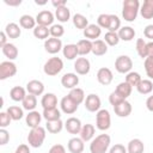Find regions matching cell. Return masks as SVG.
Instances as JSON below:
<instances>
[{"label": "cell", "instance_id": "1", "mask_svg": "<svg viewBox=\"0 0 153 153\" xmlns=\"http://www.w3.org/2000/svg\"><path fill=\"white\" fill-rule=\"evenodd\" d=\"M140 12V2L139 0H124L122 6V17L126 22L131 23L136 19Z\"/></svg>", "mask_w": 153, "mask_h": 153}, {"label": "cell", "instance_id": "2", "mask_svg": "<svg viewBox=\"0 0 153 153\" xmlns=\"http://www.w3.org/2000/svg\"><path fill=\"white\" fill-rule=\"evenodd\" d=\"M111 143V137L108 134L97 135L90 143V153H106Z\"/></svg>", "mask_w": 153, "mask_h": 153}, {"label": "cell", "instance_id": "3", "mask_svg": "<svg viewBox=\"0 0 153 153\" xmlns=\"http://www.w3.org/2000/svg\"><path fill=\"white\" fill-rule=\"evenodd\" d=\"M45 128L43 127H36V128H32L27 135V142H29V146L33 147V148H38L43 145L44 140H45V136H47V133H45Z\"/></svg>", "mask_w": 153, "mask_h": 153}, {"label": "cell", "instance_id": "4", "mask_svg": "<svg viewBox=\"0 0 153 153\" xmlns=\"http://www.w3.org/2000/svg\"><path fill=\"white\" fill-rule=\"evenodd\" d=\"M62 69H63V61L57 56H53L48 59L43 66V72L49 76L57 75L59 73H61Z\"/></svg>", "mask_w": 153, "mask_h": 153}, {"label": "cell", "instance_id": "5", "mask_svg": "<svg viewBox=\"0 0 153 153\" xmlns=\"http://www.w3.org/2000/svg\"><path fill=\"white\" fill-rule=\"evenodd\" d=\"M111 126V116L110 112L106 109H100L98 112H96V127L97 129L104 131L108 130Z\"/></svg>", "mask_w": 153, "mask_h": 153}, {"label": "cell", "instance_id": "6", "mask_svg": "<svg viewBox=\"0 0 153 153\" xmlns=\"http://www.w3.org/2000/svg\"><path fill=\"white\" fill-rule=\"evenodd\" d=\"M133 68V60L128 55H120L115 60V69L121 74H128L131 72Z\"/></svg>", "mask_w": 153, "mask_h": 153}, {"label": "cell", "instance_id": "7", "mask_svg": "<svg viewBox=\"0 0 153 153\" xmlns=\"http://www.w3.org/2000/svg\"><path fill=\"white\" fill-rule=\"evenodd\" d=\"M17 74V66L12 61H2L0 63V80L12 78Z\"/></svg>", "mask_w": 153, "mask_h": 153}, {"label": "cell", "instance_id": "8", "mask_svg": "<svg viewBox=\"0 0 153 153\" xmlns=\"http://www.w3.org/2000/svg\"><path fill=\"white\" fill-rule=\"evenodd\" d=\"M85 109L90 112H98L102 106V102L98 94L96 93H90L85 98Z\"/></svg>", "mask_w": 153, "mask_h": 153}, {"label": "cell", "instance_id": "9", "mask_svg": "<svg viewBox=\"0 0 153 153\" xmlns=\"http://www.w3.org/2000/svg\"><path fill=\"white\" fill-rule=\"evenodd\" d=\"M54 19H55V16L48 11V10H44V11H41L37 13L36 16V23L37 25H42V26H51L54 25Z\"/></svg>", "mask_w": 153, "mask_h": 153}, {"label": "cell", "instance_id": "10", "mask_svg": "<svg viewBox=\"0 0 153 153\" xmlns=\"http://www.w3.org/2000/svg\"><path fill=\"white\" fill-rule=\"evenodd\" d=\"M62 48H63V45H62V42L60 38L50 37L44 41V49L47 53H49L51 55L57 54L60 50H62Z\"/></svg>", "mask_w": 153, "mask_h": 153}, {"label": "cell", "instance_id": "11", "mask_svg": "<svg viewBox=\"0 0 153 153\" xmlns=\"http://www.w3.org/2000/svg\"><path fill=\"white\" fill-rule=\"evenodd\" d=\"M74 71L78 75H86L91 71V63L86 57H78L74 62Z\"/></svg>", "mask_w": 153, "mask_h": 153}, {"label": "cell", "instance_id": "12", "mask_svg": "<svg viewBox=\"0 0 153 153\" xmlns=\"http://www.w3.org/2000/svg\"><path fill=\"white\" fill-rule=\"evenodd\" d=\"M112 79H114V74H112L110 68L102 67V68L98 69V72H97V80H98V82L100 85H104V86L110 85Z\"/></svg>", "mask_w": 153, "mask_h": 153}, {"label": "cell", "instance_id": "13", "mask_svg": "<svg viewBox=\"0 0 153 153\" xmlns=\"http://www.w3.org/2000/svg\"><path fill=\"white\" fill-rule=\"evenodd\" d=\"M78 84H79V76L76 73H66L61 78V85L65 88L73 90L78 86Z\"/></svg>", "mask_w": 153, "mask_h": 153}, {"label": "cell", "instance_id": "14", "mask_svg": "<svg viewBox=\"0 0 153 153\" xmlns=\"http://www.w3.org/2000/svg\"><path fill=\"white\" fill-rule=\"evenodd\" d=\"M65 128L66 130L69 133V134H80V130L82 128V124H81V121L76 117H69L67 118V121L65 122Z\"/></svg>", "mask_w": 153, "mask_h": 153}, {"label": "cell", "instance_id": "15", "mask_svg": "<svg viewBox=\"0 0 153 153\" xmlns=\"http://www.w3.org/2000/svg\"><path fill=\"white\" fill-rule=\"evenodd\" d=\"M60 106H61V110L62 112L67 114V115H73L76 110H78V104L75 102H73L68 96H65L61 102H60Z\"/></svg>", "mask_w": 153, "mask_h": 153}, {"label": "cell", "instance_id": "16", "mask_svg": "<svg viewBox=\"0 0 153 153\" xmlns=\"http://www.w3.org/2000/svg\"><path fill=\"white\" fill-rule=\"evenodd\" d=\"M26 91H27V93H30V94H33V96H41V94H43V92H44V85H43V82L42 81H39V80H30L27 84H26Z\"/></svg>", "mask_w": 153, "mask_h": 153}, {"label": "cell", "instance_id": "17", "mask_svg": "<svg viewBox=\"0 0 153 153\" xmlns=\"http://www.w3.org/2000/svg\"><path fill=\"white\" fill-rule=\"evenodd\" d=\"M82 32H84V36H85L86 39H90V41L93 42V41L98 39V37L100 36L102 29L97 24H88V26Z\"/></svg>", "mask_w": 153, "mask_h": 153}, {"label": "cell", "instance_id": "18", "mask_svg": "<svg viewBox=\"0 0 153 153\" xmlns=\"http://www.w3.org/2000/svg\"><path fill=\"white\" fill-rule=\"evenodd\" d=\"M131 110H133L131 104H130L127 99L123 100L122 103H120L118 105L114 106V111H115V114H116L118 117H128V116L131 114Z\"/></svg>", "mask_w": 153, "mask_h": 153}, {"label": "cell", "instance_id": "19", "mask_svg": "<svg viewBox=\"0 0 153 153\" xmlns=\"http://www.w3.org/2000/svg\"><path fill=\"white\" fill-rule=\"evenodd\" d=\"M85 142L80 139V137H72L69 139L68 143H67V148L71 153H82L84 152V148H85Z\"/></svg>", "mask_w": 153, "mask_h": 153}, {"label": "cell", "instance_id": "20", "mask_svg": "<svg viewBox=\"0 0 153 153\" xmlns=\"http://www.w3.org/2000/svg\"><path fill=\"white\" fill-rule=\"evenodd\" d=\"M42 114H39L38 111L33 110V111H29V114L26 115L25 117V122H26V126L30 127L31 129L32 128H36V127H39V123L42 121Z\"/></svg>", "mask_w": 153, "mask_h": 153}, {"label": "cell", "instance_id": "21", "mask_svg": "<svg viewBox=\"0 0 153 153\" xmlns=\"http://www.w3.org/2000/svg\"><path fill=\"white\" fill-rule=\"evenodd\" d=\"M94 133H96L94 126L93 124H90V123H86V124L82 126V128L80 130V139L84 142L92 141L94 139Z\"/></svg>", "mask_w": 153, "mask_h": 153}, {"label": "cell", "instance_id": "22", "mask_svg": "<svg viewBox=\"0 0 153 153\" xmlns=\"http://www.w3.org/2000/svg\"><path fill=\"white\" fill-rule=\"evenodd\" d=\"M41 105L43 109H53V108H56L57 105V97L55 93H45L42 96V99H41Z\"/></svg>", "mask_w": 153, "mask_h": 153}, {"label": "cell", "instance_id": "23", "mask_svg": "<svg viewBox=\"0 0 153 153\" xmlns=\"http://www.w3.org/2000/svg\"><path fill=\"white\" fill-rule=\"evenodd\" d=\"M108 53V44L104 39H96L92 42V54L96 56H103Z\"/></svg>", "mask_w": 153, "mask_h": 153}, {"label": "cell", "instance_id": "24", "mask_svg": "<svg viewBox=\"0 0 153 153\" xmlns=\"http://www.w3.org/2000/svg\"><path fill=\"white\" fill-rule=\"evenodd\" d=\"M120 39L124 41V42H130L131 39H134L136 32L131 26H121V29L117 31Z\"/></svg>", "mask_w": 153, "mask_h": 153}, {"label": "cell", "instance_id": "25", "mask_svg": "<svg viewBox=\"0 0 153 153\" xmlns=\"http://www.w3.org/2000/svg\"><path fill=\"white\" fill-rule=\"evenodd\" d=\"M140 14L143 19L153 18V0H145L140 6Z\"/></svg>", "mask_w": 153, "mask_h": 153}, {"label": "cell", "instance_id": "26", "mask_svg": "<svg viewBox=\"0 0 153 153\" xmlns=\"http://www.w3.org/2000/svg\"><path fill=\"white\" fill-rule=\"evenodd\" d=\"M143 151H145V145L140 139H131L128 142L127 146L128 153H143Z\"/></svg>", "mask_w": 153, "mask_h": 153}, {"label": "cell", "instance_id": "27", "mask_svg": "<svg viewBox=\"0 0 153 153\" xmlns=\"http://www.w3.org/2000/svg\"><path fill=\"white\" fill-rule=\"evenodd\" d=\"M8 38H19L22 35V29L17 23H8L4 30Z\"/></svg>", "mask_w": 153, "mask_h": 153}, {"label": "cell", "instance_id": "28", "mask_svg": "<svg viewBox=\"0 0 153 153\" xmlns=\"http://www.w3.org/2000/svg\"><path fill=\"white\" fill-rule=\"evenodd\" d=\"M62 54L63 57H66L67 60H74L76 59V56L79 55V50H78V45L76 44H66L62 48Z\"/></svg>", "mask_w": 153, "mask_h": 153}, {"label": "cell", "instance_id": "29", "mask_svg": "<svg viewBox=\"0 0 153 153\" xmlns=\"http://www.w3.org/2000/svg\"><path fill=\"white\" fill-rule=\"evenodd\" d=\"M1 50H2V54L8 59V61L16 60L18 57V48L13 43H7L1 48Z\"/></svg>", "mask_w": 153, "mask_h": 153}, {"label": "cell", "instance_id": "30", "mask_svg": "<svg viewBox=\"0 0 153 153\" xmlns=\"http://www.w3.org/2000/svg\"><path fill=\"white\" fill-rule=\"evenodd\" d=\"M10 97L14 102H23L24 98L26 97V88L22 86H14L10 91Z\"/></svg>", "mask_w": 153, "mask_h": 153}, {"label": "cell", "instance_id": "31", "mask_svg": "<svg viewBox=\"0 0 153 153\" xmlns=\"http://www.w3.org/2000/svg\"><path fill=\"white\" fill-rule=\"evenodd\" d=\"M37 23H36V18H33L32 16H30V14H23L20 18H19V25H20V27H23V29H35L37 25H36Z\"/></svg>", "mask_w": 153, "mask_h": 153}, {"label": "cell", "instance_id": "32", "mask_svg": "<svg viewBox=\"0 0 153 153\" xmlns=\"http://www.w3.org/2000/svg\"><path fill=\"white\" fill-rule=\"evenodd\" d=\"M43 118L47 122H51V121H57L61 120V112L57 108H53V109H43V114H42Z\"/></svg>", "mask_w": 153, "mask_h": 153}, {"label": "cell", "instance_id": "33", "mask_svg": "<svg viewBox=\"0 0 153 153\" xmlns=\"http://www.w3.org/2000/svg\"><path fill=\"white\" fill-rule=\"evenodd\" d=\"M73 102H75L78 105L81 104L82 102H85V92L82 88L80 87H75L73 90H69V93L67 94Z\"/></svg>", "mask_w": 153, "mask_h": 153}, {"label": "cell", "instance_id": "34", "mask_svg": "<svg viewBox=\"0 0 153 153\" xmlns=\"http://www.w3.org/2000/svg\"><path fill=\"white\" fill-rule=\"evenodd\" d=\"M76 45H78L79 55H81V56H85V55L92 53V41H90V39H86V38L80 39L76 43Z\"/></svg>", "mask_w": 153, "mask_h": 153}, {"label": "cell", "instance_id": "35", "mask_svg": "<svg viewBox=\"0 0 153 153\" xmlns=\"http://www.w3.org/2000/svg\"><path fill=\"white\" fill-rule=\"evenodd\" d=\"M136 90L141 94H149L153 91V82L149 79H142L139 85L136 86Z\"/></svg>", "mask_w": 153, "mask_h": 153}, {"label": "cell", "instance_id": "36", "mask_svg": "<svg viewBox=\"0 0 153 153\" xmlns=\"http://www.w3.org/2000/svg\"><path fill=\"white\" fill-rule=\"evenodd\" d=\"M73 25L76 27V29H80V30H85L87 26H88V19L82 16L81 13H76L73 16Z\"/></svg>", "mask_w": 153, "mask_h": 153}, {"label": "cell", "instance_id": "37", "mask_svg": "<svg viewBox=\"0 0 153 153\" xmlns=\"http://www.w3.org/2000/svg\"><path fill=\"white\" fill-rule=\"evenodd\" d=\"M131 90H133V87L128 84V82H126V81H122V82H120L117 86H116V92L121 96V97H123L124 99H127L130 94H131Z\"/></svg>", "mask_w": 153, "mask_h": 153}, {"label": "cell", "instance_id": "38", "mask_svg": "<svg viewBox=\"0 0 153 153\" xmlns=\"http://www.w3.org/2000/svg\"><path fill=\"white\" fill-rule=\"evenodd\" d=\"M22 104H23V109H25L27 111H33L35 108L37 106V98H36V96L27 93L26 97L24 98V100L22 102Z\"/></svg>", "mask_w": 153, "mask_h": 153}, {"label": "cell", "instance_id": "39", "mask_svg": "<svg viewBox=\"0 0 153 153\" xmlns=\"http://www.w3.org/2000/svg\"><path fill=\"white\" fill-rule=\"evenodd\" d=\"M55 18L61 23H67L71 18V11L68 10L67 6L61 7V8H56L55 10Z\"/></svg>", "mask_w": 153, "mask_h": 153}, {"label": "cell", "instance_id": "40", "mask_svg": "<svg viewBox=\"0 0 153 153\" xmlns=\"http://www.w3.org/2000/svg\"><path fill=\"white\" fill-rule=\"evenodd\" d=\"M65 127V123L61 121V120H57V121H51V122H47V126H45V129L48 130V133L50 134H57L60 133Z\"/></svg>", "mask_w": 153, "mask_h": 153}, {"label": "cell", "instance_id": "41", "mask_svg": "<svg viewBox=\"0 0 153 153\" xmlns=\"http://www.w3.org/2000/svg\"><path fill=\"white\" fill-rule=\"evenodd\" d=\"M33 36L38 39H48L50 36V30L47 26H42V25H37L33 29Z\"/></svg>", "mask_w": 153, "mask_h": 153}, {"label": "cell", "instance_id": "42", "mask_svg": "<svg viewBox=\"0 0 153 153\" xmlns=\"http://www.w3.org/2000/svg\"><path fill=\"white\" fill-rule=\"evenodd\" d=\"M7 114L11 116L12 121H19L20 118H23L24 116V112H23V109L17 106V105H12L10 108H7Z\"/></svg>", "mask_w": 153, "mask_h": 153}, {"label": "cell", "instance_id": "43", "mask_svg": "<svg viewBox=\"0 0 153 153\" xmlns=\"http://www.w3.org/2000/svg\"><path fill=\"white\" fill-rule=\"evenodd\" d=\"M136 53L141 59H146L147 57V43L143 41V38H137L136 39Z\"/></svg>", "mask_w": 153, "mask_h": 153}, {"label": "cell", "instance_id": "44", "mask_svg": "<svg viewBox=\"0 0 153 153\" xmlns=\"http://www.w3.org/2000/svg\"><path fill=\"white\" fill-rule=\"evenodd\" d=\"M141 80H142V78L137 72H133L131 71L126 75V82H128L131 87H136Z\"/></svg>", "mask_w": 153, "mask_h": 153}, {"label": "cell", "instance_id": "45", "mask_svg": "<svg viewBox=\"0 0 153 153\" xmlns=\"http://www.w3.org/2000/svg\"><path fill=\"white\" fill-rule=\"evenodd\" d=\"M120 37H118V33L117 32H111V31H108L104 36V42L108 44V45H117L120 43Z\"/></svg>", "mask_w": 153, "mask_h": 153}, {"label": "cell", "instance_id": "46", "mask_svg": "<svg viewBox=\"0 0 153 153\" xmlns=\"http://www.w3.org/2000/svg\"><path fill=\"white\" fill-rule=\"evenodd\" d=\"M120 29H121V19L116 14H110V22H109L108 31L117 32Z\"/></svg>", "mask_w": 153, "mask_h": 153}, {"label": "cell", "instance_id": "47", "mask_svg": "<svg viewBox=\"0 0 153 153\" xmlns=\"http://www.w3.org/2000/svg\"><path fill=\"white\" fill-rule=\"evenodd\" d=\"M49 30H50V36L54 37V38H60V37H62V36L65 35V29H63V26L60 25V24H54V25H51V26L49 27Z\"/></svg>", "mask_w": 153, "mask_h": 153}, {"label": "cell", "instance_id": "48", "mask_svg": "<svg viewBox=\"0 0 153 153\" xmlns=\"http://www.w3.org/2000/svg\"><path fill=\"white\" fill-rule=\"evenodd\" d=\"M143 67H145V72H146L147 76L149 78V80H153V57L147 56L145 59Z\"/></svg>", "mask_w": 153, "mask_h": 153}, {"label": "cell", "instance_id": "49", "mask_svg": "<svg viewBox=\"0 0 153 153\" xmlns=\"http://www.w3.org/2000/svg\"><path fill=\"white\" fill-rule=\"evenodd\" d=\"M109 22H110V14H106V13H102L97 18V25L100 29H108Z\"/></svg>", "mask_w": 153, "mask_h": 153}, {"label": "cell", "instance_id": "50", "mask_svg": "<svg viewBox=\"0 0 153 153\" xmlns=\"http://www.w3.org/2000/svg\"><path fill=\"white\" fill-rule=\"evenodd\" d=\"M123 100H126L123 97H121L116 91H114V92H111L110 93V96H109V103L112 105V106H116V105H118L120 103H122Z\"/></svg>", "mask_w": 153, "mask_h": 153}, {"label": "cell", "instance_id": "51", "mask_svg": "<svg viewBox=\"0 0 153 153\" xmlns=\"http://www.w3.org/2000/svg\"><path fill=\"white\" fill-rule=\"evenodd\" d=\"M12 118L11 116L7 114V111H2L0 112V127L1 128H6L7 126H10Z\"/></svg>", "mask_w": 153, "mask_h": 153}, {"label": "cell", "instance_id": "52", "mask_svg": "<svg viewBox=\"0 0 153 153\" xmlns=\"http://www.w3.org/2000/svg\"><path fill=\"white\" fill-rule=\"evenodd\" d=\"M109 153H128L127 152V147H124L121 143H115L112 147H110Z\"/></svg>", "mask_w": 153, "mask_h": 153}, {"label": "cell", "instance_id": "53", "mask_svg": "<svg viewBox=\"0 0 153 153\" xmlns=\"http://www.w3.org/2000/svg\"><path fill=\"white\" fill-rule=\"evenodd\" d=\"M10 140V133L5 129V128H1L0 129V145H6Z\"/></svg>", "mask_w": 153, "mask_h": 153}, {"label": "cell", "instance_id": "54", "mask_svg": "<svg viewBox=\"0 0 153 153\" xmlns=\"http://www.w3.org/2000/svg\"><path fill=\"white\" fill-rule=\"evenodd\" d=\"M143 36L151 41H153V24H148L143 29Z\"/></svg>", "mask_w": 153, "mask_h": 153}, {"label": "cell", "instance_id": "55", "mask_svg": "<svg viewBox=\"0 0 153 153\" xmlns=\"http://www.w3.org/2000/svg\"><path fill=\"white\" fill-rule=\"evenodd\" d=\"M48 153H66V148H65L62 145L57 143V145H54V146H51Z\"/></svg>", "mask_w": 153, "mask_h": 153}, {"label": "cell", "instance_id": "56", "mask_svg": "<svg viewBox=\"0 0 153 153\" xmlns=\"http://www.w3.org/2000/svg\"><path fill=\"white\" fill-rule=\"evenodd\" d=\"M14 153H30V148H29L27 145L22 143V145H19V146L16 148V152H14Z\"/></svg>", "mask_w": 153, "mask_h": 153}, {"label": "cell", "instance_id": "57", "mask_svg": "<svg viewBox=\"0 0 153 153\" xmlns=\"http://www.w3.org/2000/svg\"><path fill=\"white\" fill-rule=\"evenodd\" d=\"M51 5L55 7V10L56 8H61V7H65V6H67V2H66V0H53L51 1Z\"/></svg>", "mask_w": 153, "mask_h": 153}, {"label": "cell", "instance_id": "58", "mask_svg": "<svg viewBox=\"0 0 153 153\" xmlns=\"http://www.w3.org/2000/svg\"><path fill=\"white\" fill-rule=\"evenodd\" d=\"M7 35H6V32L5 31H1V33H0V47L2 48L4 45H6L8 42H7Z\"/></svg>", "mask_w": 153, "mask_h": 153}, {"label": "cell", "instance_id": "59", "mask_svg": "<svg viewBox=\"0 0 153 153\" xmlns=\"http://www.w3.org/2000/svg\"><path fill=\"white\" fill-rule=\"evenodd\" d=\"M146 108H147L149 111L153 112V94L147 98V100H146Z\"/></svg>", "mask_w": 153, "mask_h": 153}, {"label": "cell", "instance_id": "60", "mask_svg": "<svg viewBox=\"0 0 153 153\" xmlns=\"http://www.w3.org/2000/svg\"><path fill=\"white\" fill-rule=\"evenodd\" d=\"M4 2L8 6H19L22 4V0H4Z\"/></svg>", "mask_w": 153, "mask_h": 153}, {"label": "cell", "instance_id": "61", "mask_svg": "<svg viewBox=\"0 0 153 153\" xmlns=\"http://www.w3.org/2000/svg\"><path fill=\"white\" fill-rule=\"evenodd\" d=\"M147 56L153 57V41L147 43Z\"/></svg>", "mask_w": 153, "mask_h": 153}]
</instances>
